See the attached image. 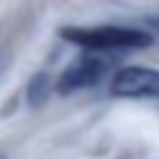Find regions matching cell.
<instances>
[{
    "mask_svg": "<svg viewBox=\"0 0 159 159\" xmlns=\"http://www.w3.org/2000/svg\"><path fill=\"white\" fill-rule=\"evenodd\" d=\"M60 37L89 52H124L152 45V32L127 25H70L60 30Z\"/></svg>",
    "mask_w": 159,
    "mask_h": 159,
    "instance_id": "1",
    "label": "cell"
},
{
    "mask_svg": "<svg viewBox=\"0 0 159 159\" xmlns=\"http://www.w3.org/2000/svg\"><path fill=\"white\" fill-rule=\"evenodd\" d=\"M109 94L119 99H159V70L147 65H124L112 72Z\"/></svg>",
    "mask_w": 159,
    "mask_h": 159,
    "instance_id": "2",
    "label": "cell"
},
{
    "mask_svg": "<svg viewBox=\"0 0 159 159\" xmlns=\"http://www.w3.org/2000/svg\"><path fill=\"white\" fill-rule=\"evenodd\" d=\"M104 72H107V60H102V52L84 50V55H80L75 62H70L62 70V75L57 77V92L70 94V92L92 87L104 77Z\"/></svg>",
    "mask_w": 159,
    "mask_h": 159,
    "instance_id": "3",
    "label": "cell"
},
{
    "mask_svg": "<svg viewBox=\"0 0 159 159\" xmlns=\"http://www.w3.org/2000/svg\"><path fill=\"white\" fill-rule=\"evenodd\" d=\"M50 97V77L45 72H37L30 82H27V102L32 109H40Z\"/></svg>",
    "mask_w": 159,
    "mask_h": 159,
    "instance_id": "4",
    "label": "cell"
},
{
    "mask_svg": "<svg viewBox=\"0 0 159 159\" xmlns=\"http://www.w3.org/2000/svg\"><path fill=\"white\" fill-rule=\"evenodd\" d=\"M147 27H149V32H154V35H159V15H149L147 20Z\"/></svg>",
    "mask_w": 159,
    "mask_h": 159,
    "instance_id": "5",
    "label": "cell"
},
{
    "mask_svg": "<svg viewBox=\"0 0 159 159\" xmlns=\"http://www.w3.org/2000/svg\"><path fill=\"white\" fill-rule=\"evenodd\" d=\"M0 159H5V157H2V154H0Z\"/></svg>",
    "mask_w": 159,
    "mask_h": 159,
    "instance_id": "6",
    "label": "cell"
}]
</instances>
